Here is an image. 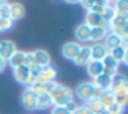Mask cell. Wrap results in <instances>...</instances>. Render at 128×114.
I'll use <instances>...</instances> for the list:
<instances>
[{"label": "cell", "mask_w": 128, "mask_h": 114, "mask_svg": "<svg viewBox=\"0 0 128 114\" xmlns=\"http://www.w3.org/2000/svg\"><path fill=\"white\" fill-rule=\"evenodd\" d=\"M48 95L52 100V106H65L66 103L74 100L73 98V91L66 85L56 83V81H50L47 84Z\"/></svg>", "instance_id": "cell-1"}, {"label": "cell", "mask_w": 128, "mask_h": 114, "mask_svg": "<svg viewBox=\"0 0 128 114\" xmlns=\"http://www.w3.org/2000/svg\"><path fill=\"white\" fill-rule=\"evenodd\" d=\"M109 32L117 34V36L122 37L127 41V29H128V17H120V15H114L112 21L108 25Z\"/></svg>", "instance_id": "cell-2"}, {"label": "cell", "mask_w": 128, "mask_h": 114, "mask_svg": "<svg viewBox=\"0 0 128 114\" xmlns=\"http://www.w3.org/2000/svg\"><path fill=\"white\" fill-rule=\"evenodd\" d=\"M94 84L91 81H86V83H81L77 85L76 88V95L77 98L84 103H88L92 98V92H94Z\"/></svg>", "instance_id": "cell-3"}, {"label": "cell", "mask_w": 128, "mask_h": 114, "mask_svg": "<svg viewBox=\"0 0 128 114\" xmlns=\"http://www.w3.org/2000/svg\"><path fill=\"white\" fill-rule=\"evenodd\" d=\"M100 62H102V65H103V74H108V76H112V77H113L116 73H118L120 62L117 61L116 58H113L110 54H108Z\"/></svg>", "instance_id": "cell-4"}, {"label": "cell", "mask_w": 128, "mask_h": 114, "mask_svg": "<svg viewBox=\"0 0 128 114\" xmlns=\"http://www.w3.org/2000/svg\"><path fill=\"white\" fill-rule=\"evenodd\" d=\"M90 61H91V47L90 45H81L78 52L76 54L73 62L77 66H86Z\"/></svg>", "instance_id": "cell-5"}, {"label": "cell", "mask_w": 128, "mask_h": 114, "mask_svg": "<svg viewBox=\"0 0 128 114\" xmlns=\"http://www.w3.org/2000/svg\"><path fill=\"white\" fill-rule=\"evenodd\" d=\"M84 25H87L88 28H103V29H108V22L102 19V17L98 14H94V12H87L86 15V21H84Z\"/></svg>", "instance_id": "cell-6"}, {"label": "cell", "mask_w": 128, "mask_h": 114, "mask_svg": "<svg viewBox=\"0 0 128 114\" xmlns=\"http://www.w3.org/2000/svg\"><path fill=\"white\" fill-rule=\"evenodd\" d=\"M36 100H37V95L34 94L32 89H25L22 92L21 96V103L26 110H36Z\"/></svg>", "instance_id": "cell-7"}, {"label": "cell", "mask_w": 128, "mask_h": 114, "mask_svg": "<svg viewBox=\"0 0 128 114\" xmlns=\"http://www.w3.org/2000/svg\"><path fill=\"white\" fill-rule=\"evenodd\" d=\"M17 45L11 40H2L0 41V58H3L4 61H8L10 56L17 51Z\"/></svg>", "instance_id": "cell-8"}, {"label": "cell", "mask_w": 128, "mask_h": 114, "mask_svg": "<svg viewBox=\"0 0 128 114\" xmlns=\"http://www.w3.org/2000/svg\"><path fill=\"white\" fill-rule=\"evenodd\" d=\"M81 44H78L77 41H68L64 44V47H62V55H64V58L69 59V61H73L76 56V54L78 52V50H80Z\"/></svg>", "instance_id": "cell-9"}, {"label": "cell", "mask_w": 128, "mask_h": 114, "mask_svg": "<svg viewBox=\"0 0 128 114\" xmlns=\"http://www.w3.org/2000/svg\"><path fill=\"white\" fill-rule=\"evenodd\" d=\"M113 58H116L120 63H124V65H128V61H127V55H128V50H127V43H122L121 45L113 48V50L109 51Z\"/></svg>", "instance_id": "cell-10"}, {"label": "cell", "mask_w": 128, "mask_h": 114, "mask_svg": "<svg viewBox=\"0 0 128 114\" xmlns=\"http://www.w3.org/2000/svg\"><path fill=\"white\" fill-rule=\"evenodd\" d=\"M32 54H33L34 63L39 65L40 67H46L47 65H51V56L46 50H36L32 51Z\"/></svg>", "instance_id": "cell-11"}, {"label": "cell", "mask_w": 128, "mask_h": 114, "mask_svg": "<svg viewBox=\"0 0 128 114\" xmlns=\"http://www.w3.org/2000/svg\"><path fill=\"white\" fill-rule=\"evenodd\" d=\"M90 47H91V59L94 61H102L109 54V50L105 47L103 43H95L94 45H90Z\"/></svg>", "instance_id": "cell-12"}, {"label": "cell", "mask_w": 128, "mask_h": 114, "mask_svg": "<svg viewBox=\"0 0 128 114\" xmlns=\"http://www.w3.org/2000/svg\"><path fill=\"white\" fill-rule=\"evenodd\" d=\"M91 83L94 84V87H96V88L103 89V91H109V89L112 88V76H108V74H103L102 73L100 76L92 78Z\"/></svg>", "instance_id": "cell-13"}, {"label": "cell", "mask_w": 128, "mask_h": 114, "mask_svg": "<svg viewBox=\"0 0 128 114\" xmlns=\"http://www.w3.org/2000/svg\"><path fill=\"white\" fill-rule=\"evenodd\" d=\"M86 67H87L88 76L92 78L98 77V76H100L103 73V65L100 61H94V59H91V61L86 65Z\"/></svg>", "instance_id": "cell-14"}, {"label": "cell", "mask_w": 128, "mask_h": 114, "mask_svg": "<svg viewBox=\"0 0 128 114\" xmlns=\"http://www.w3.org/2000/svg\"><path fill=\"white\" fill-rule=\"evenodd\" d=\"M25 52L26 51H22V50H17L7 62L8 65L12 67V69H17V67H21V66H25Z\"/></svg>", "instance_id": "cell-15"}, {"label": "cell", "mask_w": 128, "mask_h": 114, "mask_svg": "<svg viewBox=\"0 0 128 114\" xmlns=\"http://www.w3.org/2000/svg\"><path fill=\"white\" fill-rule=\"evenodd\" d=\"M122 43H127V41H125L122 37H120V36H117V34L109 32V33L106 34V37H105V43H103V44H105V47L110 51V50H113V48L121 45Z\"/></svg>", "instance_id": "cell-16"}, {"label": "cell", "mask_w": 128, "mask_h": 114, "mask_svg": "<svg viewBox=\"0 0 128 114\" xmlns=\"http://www.w3.org/2000/svg\"><path fill=\"white\" fill-rule=\"evenodd\" d=\"M74 36L78 41H83V43H88L90 41V37H91V28H88L87 25L81 23L74 30Z\"/></svg>", "instance_id": "cell-17"}, {"label": "cell", "mask_w": 128, "mask_h": 114, "mask_svg": "<svg viewBox=\"0 0 128 114\" xmlns=\"http://www.w3.org/2000/svg\"><path fill=\"white\" fill-rule=\"evenodd\" d=\"M25 15V7L21 3H11L10 4V19L15 21L22 19Z\"/></svg>", "instance_id": "cell-18"}, {"label": "cell", "mask_w": 128, "mask_h": 114, "mask_svg": "<svg viewBox=\"0 0 128 114\" xmlns=\"http://www.w3.org/2000/svg\"><path fill=\"white\" fill-rule=\"evenodd\" d=\"M52 106V100H51L48 94H43L37 96L36 100V110H46V109Z\"/></svg>", "instance_id": "cell-19"}, {"label": "cell", "mask_w": 128, "mask_h": 114, "mask_svg": "<svg viewBox=\"0 0 128 114\" xmlns=\"http://www.w3.org/2000/svg\"><path fill=\"white\" fill-rule=\"evenodd\" d=\"M109 33L108 29H103V28H92L91 29V37H90V41L95 43H99L100 40H103L106 37V34Z\"/></svg>", "instance_id": "cell-20"}, {"label": "cell", "mask_w": 128, "mask_h": 114, "mask_svg": "<svg viewBox=\"0 0 128 114\" xmlns=\"http://www.w3.org/2000/svg\"><path fill=\"white\" fill-rule=\"evenodd\" d=\"M12 74H14L15 81H18L20 84H24L25 78L29 76V70L26 66H21V67H17V69L12 70Z\"/></svg>", "instance_id": "cell-21"}, {"label": "cell", "mask_w": 128, "mask_h": 114, "mask_svg": "<svg viewBox=\"0 0 128 114\" xmlns=\"http://www.w3.org/2000/svg\"><path fill=\"white\" fill-rule=\"evenodd\" d=\"M114 95V103L121 107H125L128 103V91H117L113 92Z\"/></svg>", "instance_id": "cell-22"}, {"label": "cell", "mask_w": 128, "mask_h": 114, "mask_svg": "<svg viewBox=\"0 0 128 114\" xmlns=\"http://www.w3.org/2000/svg\"><path fill=\"white\" fill-rule=\"evenodd\" d=\"M42 73L47 77L48 81H55L56 77H58V70L54 65H47L46 67H43Z\"/></svg>", "instance_id": "cell-23"}, {"label": "cell", "mask_w": 128, "mask_h": 114, "mask_svg": "<svg viewBox=\"0 0 128 114\" xmlns=\"http://www.w3.org/2000/svg\"><path fill=\"white\" fill-rule=\"evenodd\" d=\"M99 102L102 103V106L105 107V110L108 107H110L112 105H114V95H113V92H112L110 89H109V91H105L103 95L100 96Z\"/></svg>", "instance_id": "cell-24"}, {"label": "cell", "mask_w": 128, "mask_h": 114, "mask_svg": "<svg viewBox=\"0 0 128 114\" xmlns=\"http://www.w3.org/2000/svg\"><path fill=\"white\" fill-rule=\"evenodd\" d=\"M127 14H128V3L127 1H117L116 8H114V15L127 17Z\"/></svg>", "instance_id": "cell-25"}, {"label": "cell", "mask_w": 128, "mask_h": 114, "mask_svg": "<svg viewBox=\"0 0 128 114\" xmlns=\"http://www.w3.org/2000/svg\"><path fill=\"white\" fill-rule=\"evenodd\" d=\"M87 106H88V109L91 110V113H94V114H98V113L105 110V107L102 106V103H100L99 100H90V102L87 103Z\"/></svg>", "instance_id": "cell-26"}, {"label": "cell", "mask_w": 128, "mask_h": 114, "mask_svg": "<svg viewBox=\"0 0 128 114\" xmlns=\"http://www.w3.org/2000/svg\"><path fill=\"white\" fill-rule=\"evenodd\" d=\"M0 25L3 28V32L11 30L12 26H14V21L10 19V18H2V19H0Z\"/></svg>", "instance_id": "cell-27"}, {"label": "cell", "mask_w": 128, "mask_h": 114, "mask_svg": "<svg viewBox=\"0 0 128 114\" xmlns=\"http://www.w3.org/2000/svg\"><path fill=\"white\" fill-rule=\"evenodd\" d=\"M106 111H108L109 114H124V111H125V107H121V106H118V105H112L110 107H108L106 109Z\"/></svg>", "instance_id": "cell-28"}, {"label": "cell", "mask_w": 128, "mask_h": 114, "mask_svg": "<svg viewBox=\"0 0 128 114\" xmlns=\"http://www.w3.org/2000/svg\"><path fill=\"white\" fill-rule=\"evenodd\" d=\"M30 89L37 95V96H39V95H43V94H48V88H47V85H39V84H34V85Z\"/></svg>", "instance_id": "cell-29"}, {"label": "cell", "mask_w": 128, "mask_h": 114, "mask_svg": "<svg viewBox=\"0 0 128 114\" xmlns=\"http://www.w3.org/2000/svg\"><path fill=\"white\" fill-rule=\"evenodd\" d=\"M2 18H10V4L6 1L0 6V19Z\"/></svg>", "instance_id": "cell-30"}, {"label": "cell", "mask_w": 128, "mask_h": 114, "mask_svg": "<svg viewBox=\"0 0 128 114\" xmlns=\"http://www.w3.org/2000/svg\"><path fill=\"white\" fill-rule=\"evenodd\" d=\"M73 114H91V110L88 109L87 103H83V105L77 106V109L74 110V113H73Z\"/></svg>", "instance_id": "cell-31"}, {"label": "cell", "mask_w": 128, "mask_h": 114, "mask_svg": "<svg viewBox=\"0 0 128 114\" xmlns=\"http://www.w3.org/2000/svg\"><path fill=\"white\" fill-rule=\"evenodd\" d=\"M34 84H36V77H34V76H32V74H29L28 77L25 78V81H24L22 85H25L26 89H30Z\"/></svg>", "instance_id": "cell-32"}, {"label": "cell", "mask_w": 128, "mask_h": 114, "mask_svg": "<svg viewBox=\"0 0 128 114\" xmlns=\"http://www.w3.org/2000/svg\"><path fill=\"white\" fill-rule=\"evenodd\" d=\"M51 114H70V113L65 109V106H52Z\"/></svg>", "instance_id": "cell-33"}, {"label": "cell", "mask_w": 128, "mask_h": 114, "mask_svg": "<svg viewBox=\"0 0 128 114\" xmlns=\"http://www.w3.org/2000/svg\"><path fill=\"white\" fill-rule=\"evenodd\" d=\"M65 109H66L70 114H73V113H74V110L77 109V105H76L74 100H72V102H69V103H66V105H65Z\"/></svg>", "instance_id": "cell-34"}, {"label": "cell", "mask_w": 128, "mask_h": 114, "mask_svg": "<svg viewBox=\"0 0 128 114\" xmlns=\"http://www.w3.org/2000/svg\"><path fill=\"white\" fill-rule=\"evenodd\" d=\"M6 67H7V61H4L3 58H0V74L6 70Z\"/></svg>", "instance_id": "cell-35"}, {"label": "cell", "mask_w": 128, "mask_h": 114, "mask_svg": "<svg viewBox=\"0 0 128 114\" xmlns=\"http://www.w3.org/2000/svg\"><path fill=\"white\" fill-rule=\"evenodd\" d=\"M98 114H109V113L106 110H103V111H100V113H98Z\"/></svg>", "instance_id": "cell-36"}, {"label": "cell", "mask_w": 128, "mask_h": 114, "mask_svg": "<svg viewBox=\"0 0 128 114\" xmlns=\"http://www.w3.org/2000/svg\"><path fill=\"white\" fill-rule=\"evenodd\" d=\"M0 33H3V28H2V25H0Z\"/></svg>", "instance_id": "cell-37"}, {"label": "cell", "mask_w": 128, "mask_h": 114, "mask_svg": "<svg viewBox=\"0 0 128 114\" xmlns=\"http://www.w3.org/2000/svg\"><path fill=\"white\" fill-rule=\"evenodd\" d=\"M91 114H94V113H91Z\"/></svg>", "instance_id": "cell-38"}]
</instances>
